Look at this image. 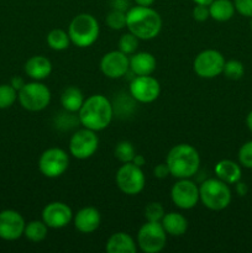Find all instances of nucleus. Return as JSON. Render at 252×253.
<instances>
[{
	"label": "nucleus",
	"mask_w": 252,
	"mask_h": 253,
	"mask_svg": "<svg viewBox=\"0 0 252 253\" xmlns=\"http://www.w3.org/2000/svg\"><path fill=\"white\" fill-rule=\"evenodd\" d=\"M113 116V103L103 94H93L86 98L78 111L79 124L95 132L105 130L110 125Z\"/></svg>",
	"instance_id": "nucleus-1"
},
{
	"label": "nucleus",
	"mask_w": 252,
	"mask_h": 253,
	"mask_svg": "<svg viewBox=\"0 0 252 253\" xmlns=\"http://www.w3.org/2000/svg\"><path fill=\"white\" fill-rule=\"evenodd\" d=\"M126 27L137 39L148 41L160 35L162 17L151 6L136 5L126 11Z\"/></svg>",
	"instance_id": "nucleus-2"
},
{
	"label": "nucleus",
	"mask_w": 252,
	"mask_h": 253,
	"mask_svg": "<svg viewBox=\"0 0 252 253\" xmlns=\"http://www.w3.org/2000/svg\"><path fill=\"white\" fill-rule=\"evenodd\" d=\"M166 163L172 177L177 179L193 178L199 170L200 155L189 143H179L170 148Z\"/></svg>",
	"instance_id": "nucleus-3"
},
{
	"label": "nucleus",
	"mask_w": 252,
	"mask_h": 253,
	"mask_svg": "<svg viewBox=\"0 0 252 253\" xmlns=\"http://www.w3.org/2000/svg\"><path fill=\"white\" fill-rule=\"evenodd\" d=\"M100 34V26L91 14L82 12L72 19L68 26V35L71 42L79 48H86L95 43Z\"/></svg>",
	"instance_id": "nucleus-4"
},
{
	"label": "nucleus",
	"mask_w": 252,
	"mask_h": 253,
	"mask_svg": "<svg viewBox=\"0 0 252 253\" xmlns=\"http://www.w3.org/2000/svg\"><path fill=\"white\" fill-rule=\"evenodd\" d=\"M199 197L203 205L212 211H221L226 209L232 199L229 184L219 178L205 179L199 187Z\"/></svg>",
	"instance_id": "nucleus-5"
},
{
	"label": "nucleus",
	"mask_w": 252,
	"mask_h": 253,
	"mask_svg": "<svg viewBox=\"0 0 252 253\" xmlns=\"http://www.w3.org/2000/svg\"><path fill=\"white\" fill-rule=\"evenodd\" d=\"M51 90L46 84L41 83V81L25 83V85L17 91V100L20 105L31 113L46 109L51 103Z\"/></svg>",
	"instance_id": "nucleus-6"
},
{
	"label": "nucleus",
	"mask_w": 252,
	"mask_h": 253,
	"mask_svg": "<svg viewBox=\"0 0 252 253\" xmlns=\"http://www.w3.org/2000/svg\"><path fill=\"white\" fill-rule=\"evenodd\" d=\"M116 185L126 195H137L146 185V177L142 168L135 163H123L116 172Z\"/></svg>",
	"instance_id": "nucleus-7"
},
{
	"label": "nucleus",
	"mask_w": 252,
	"mask_h": 253,
	"mask_svg": "<svg viewBox=\"0 0 252 253\" xmlns=\"http://www.w3.org/2000/svg\"><path fill=\"white\" fill-rule=\"evenodd\" d=\"M167 244V232L161 222L146 221L137 232V245L145 253H158Z\"/></svg>",
	"instance_id": "nucleus-8"
},
{
	"label": "nucleus",
	"mask_w": 252,
	"mask_h": 253,
	"mask_svg": "<svg viewBox=\"0 0 252 253\" xmlns=\"http://www.w3.org/2000/svg\"><path fill=\"white\" fill-rule=\"evenodd\" d=\"M225 62V57L217 49H204L195 57L193 69L200 78L212 79L222 74Z\"/></svg>",
	"instance_id": "nucleus-9"
},
{
	"label": "nucleus",
	"mask_w": 252,
	"mask_h": 253,
	"mask_svg": "<svg viewBox=\"0 0 252 253\" xmlns=\"http://www.w3.org/2000/svg\"><path fill=\"white\" fill-rule=\"evenodd\" d=\"M69 167V155L58 147L47 148L39 160V169L47 178H58L67 172Z\"/></svg>",
	"instance_id": "nucleus-10"
},
{
	"label": "nucleus",
	"mask_w": 252,
	"mask_h": 253,
	"mask_svg": "<svg viewBox=\"0 0 252 253\" xmlns=\"http://www.w3.org/2000/svg\"><path fill=\"white\" fill-rule=\"evenodd\" d=\"M99 147V137L95 131L81 128L72 135L69 140V153L77 160H88L93 157Z\"/></svg>",
	"instance_id": "nucleus-11"
},
{
	"label": "nucleus",
	"mask_w": 252,
	"mask_h": 253,
	"mask_svg": "<svg viewBox=\"0 0 252 253\" xmlns=\"http://www.w3.org/2000/svg\"><path fill=\"white\" fill-rule=\"evenodd\" d=\"M170 199L173 204L182 210H190L200 202L199 187L190 178L178 179L170 189Z\"/></svg>",
	"instance_id": "nucleus-12"
},
{
	"label": "nucleus",
	"mask_w": 252,
	"mask_h": 253,
	"mask_svg": "<svg viewBox=\"0 0 252 253\" xmlns=\"http://www.w3.org/2000/svg\"><path fill=\"white\" fill-rule=\"evenodd\" d=\"M130 96L141 104H150L157 100L161 94L160 82L152 76H136L128 86Z\"/></svg>",
	"instance_id": "nucleus-13"
},
{
	"label": "nucleus",
	"mask_w": 252,
	"mask_h": 253,
	"mask_svg": "<svg viewBox=\"0 0 252 253\" xmlns=\"http://www.w3.org/2000/svg\"><path fill=\"white\" fill-rule=\"evenodd\" d=\"M25 219L19 211L6 209L0 211V239L5 241H16L24 236Z\"/></svg>",
	"instance_id": "nucleus-14"
},
{
	"label": "nucleus",
	"mask_w": 252,
	"mask_h": 253,
	"mask_svg": "<svg viewBox=\"0 0 252 253\" xmlns=\"http://www.w3.org/2000/svg\"><path fill=\"white\" fill-rule=\"evenodd\" d=\"M100 71L110 79H119L130 71V58L121 51H110L100 61Z\"/></svg>",
	"instance_id": "nucleus-15"
},
{
	"label": "nucleus",
	"mask_w": 252,
	"mask_h": 253,
	"mask_svg": "<svg viewBox=\"0 0 252 253\" xmlns=\"http://www.w3.org/2000/svg\"><path fill=\"white\" fill-rule=\"evenodd\" d=\"M73 220V211L62 202H52L42 210V221L48 229H63Z\"/></svg>",
	"instance_id": "nucleus-16"
},
{
	"label": "nucleus",
	"mask_w": 252,
	"mask_h": 253,
	"mask_svg": "<svg viewBox=\"0 0 252 253\" xmlns=\"http://www.w3.org/2000/svg\"><path fill=\"white\" fill-rule=\"evenodd\" d=\"M101 222V215L94 207L82 208L73 216L74 227L81 234H93L99 229Z\"/></svg>",
	"instance_id": "nucleus-17"
},
{
	"label": "nucleus",
	"mask_w": 252,
	"mask_h": 253,
	"mask_svg": "<svg viewBox=\"0 0 252 253\" xmlns=\"http://www.w3.org/2000/svg\"><path fill=\"white\" fill-rule=\"evenodd\" d=\"M25 73L34 81H43L52 73V63L47 57L32 56L25 63Z\"/></svg>",
	"instance_id": "nucleus-18"
},
{
	"label": "nucleus",
	"mask_w": 252,
	"mask_h": 253,
	"mask_svg": "<svg viewBox=\"0 0 252 253\" xmlns=\"http://www.w3.org/2000/svg\"><path fill=\"white\" fill-rule=\"evenodd\" d=\"M157 61L150 52H135L131 54L130 71L136 76H151L156 71Z\"/></svg>",
	"instance_id": "nucleus-19"
},
{
	"label": "nucleus",
	"mask_w": 252,
	"mask_h": 253,
	"mask_svg": "<svg viewBox=\"0 0 252 253\" xmlns=\"http://www.w3.org/2000/svg\"><path fill=\"white\" fill-rule=\"evenodd\" d=\"M214 172L216 178L226 184H235L241 180L242 169L241 165L231 160H221L215 165Z\"/></svg>",
	"instance_id": "nucleus-20"
},
{
	"label": "nucleus",
	"mask_w": 252,
	"mask_h": 253,
	"mask_svg": "<svg viewBox=\"0 0 252 253\" xmlns=\"http://www.w3.org/2000/svg\"><path fill=\"white\" fill-rule=\"evenodd\" d=\"M108 253H136V242L132 236L126 232H115L106 241Z\"/></svg>",
	"instance_id": "nucleus-21"
},
{
	"label": "nucleus",
	"mask_w": 252,
	"mask_h": 253,
	"mask_svg": "<svg viewBox=\"0 0 252 253\" xmlns=\"http://www.w3.org/2000/svg\"><path fill=\"white\" fill-rule=\"evenodd\" d=\"M163 229L167 232V235L173 237H179L187 232L188 230V220L184 215L177 211H170L165 214V216L161 220Z\"/></svg>",
	"instance_id": "nucleus-22"
},
{
	"label": "nucleus",
	"mask_w": 252,
	"mask_h": 253,
	"mask_svg": "<svg viewBox=\"0 0 252 253\" xmlns=\"http://www.w3.org/2000/svg\"><path fill=\"white\" fill-rule=\"evenodd\" d=\"M84 100L83 93L77 86H67L61 94V105L67 113H78Z\"/></svg>",
	"instance_id": "nucleus-23"
},
{
	"label": "nucleus",
	"mask_w": 252,
	"mask_h": 253,
	"mask_svg": "<svg viewBox=\"0 0 252 253\" xmlns=\"http://www.w3.org/2000/svg\"><path fill=\"white\" fill-rule=\"evenodd\" d=\"M235 5L231 0H214L209 5L210 19L219 22H226L235 15Z\"/></svg>",
	"instance_id": "nucleus-24"
},
{
	"label": "nucleus",
	"mask_w": 252,
	"mask_h": 253,
	"mask_svg": "<svg viewBox=\"0 0 252 253\" xmlns=\"http://www.w3.org/2000/svg\"><path fill=\"white\" fill-rule=\"evenodd\" d=\"M48 234V226L42 220H32L25 225L24 236L31 242L43 241Z\"/></svg>",
	"instance_id": "nucleus-25"
},
{
	"label": "nucleus",
	"mask_w": 252,
	"mask_h": 253,
	"mask_svg": "<svg viewBox=\"0 0 252 253\" xmlns=\"http://www.w3.org/2000/svg\"><path fill=\"white\" fill-rule=\"evenodd\" d=\"M47 44L54 51H64L72 43L68 32L62 29H53L47 35Z\"/></svg>",
	"instance_id": "nucleus-26"
},
{
	"label": "nucleus",
	"mask_w": 252,
	"mask_h": 253,
	"mask_svg": "<svg viewBox=\"0 0 252 253\" xmlns=\"http://www.w3.org/2000/svg\"><path fill=\"white\" fill-rule=\"evenodd\" d=\"M114 155L115 158L121 163H128L132 162L133 157L136 155L135 147H133L132 143L130 141H120V142L116 145L115 151H114Z\"/></svg>",
	"instance_id": "nucleus-27"
},
{
	"label": "nucleus",
	"mask_w": 252,
	"mask_h": 253,
	"mask_svg": "<svg viewBox=\"0 0 252 253\" xmlns=\"http://www.w3.org/2000/svg\"><path fill=\"white\" fill-rule=\"evenodd\" d=\"M138 41H140V39H137L132 32H126V34H124L123 36L120 37V40H119V51L127 54V56L133 54L138 48Z\"/></svg>",
	"instance_id": "nucleus-28"
},
{
	"label": "nucleus",
	"mask_w": 252,
	"mask_h": 253,
	"mask_svg": "<svg viewBox=\"0 0 252 253\" xmlns=\"http://www.w3.org/2000/svg\"><path fill=\"white\" fill-rule=\"evenodd\" d=\"M222 74H224L227 79L239 81V79H241L242 77H244L245 67L244 64H242V62L237 61V59H230V61L225 62Z\"/></svg>",
	"instance_id": "nucleus-29"
},
{
	"label": "nucleus",
	"mask_w": 252,
	"mask_h": 253,
	"mask_svg": "<svg viewBox=\"0 0 252 253\" xmlns=\"http://www.w3.org/2000/svg\"><path fill=\"white\" fill-rule=\"evenodd\" d=\"M16 100V89L11 84H0V109H9Z\"/></svg>",
	"instance_id": "nucleus-30"
},
{
	"label": "nucleus",
	"mask_w": 252,
	"mask_h": 253,
	"mask_svg": "<svg viewBox=\"0 0 252 253\" xmlns=\"http://www.w3.org/2000/svg\"><path fill=\"white\" fill-rule=\"evenodd\" d=\"M106 25L110 27L111 30H123L126 27V11L123 10L113 9L108 15H106L105 19Z\"/></svg>",
	"instance_id": "nucleus-31"
},
{
	"label": "nucleus",
	"mask_w": 252,
	"mask_h": 253,
	"mask_svg": "<svg viewBox=\"0 0 252 253\" xmlns=\"http://www.w3.org/2000/svg\"><path fill=\"white\" fill-rule=\"evenodd\" d=\"M165 209H163L161 203H148L145 208V217L146 221H155L161 222L162 217L165 216Z\"/></svg>",
	"instance_id": "nucleus-32"
},
{
	"label": "nucleus",
	"mask_w": 252,
	"mask_h": 253,
	"mask_svg": "<svg viewBox=\"0 0 252 253\" xmlns=\"http://www.w3.org/2000/svg\"><path fill=\"white\" fill-rule=\"evenodd\" d=\"M239 162L242 167L252 169V140L247 141L239 150Z\"/></svg>",
	"instance_id": "nucleus-33"
},
{
	"label": "nucleus",
	"mask_w": 252,
	"mask_h": 253,
	"mask_svg": "<svg viewBox=\"0 0 252 253\" xmlns=\"http://www.w3.org/2000/svg\"><path fill=\"white\" fill-rule=\"evenodd\" d=\"M235 10L245 17H252V0H234Z\"/></svg>",
	"instance_id": "nucleus-34"
},
{
	"label": "nucleus",
	"mask_w": 252,
	"mask_h": 253,
	"mask_svg": "<svg viewBox=\"0 0 252 253\" xmlns=\"http://www.w3.org/2000/svg\"><path fill=\"white\" fill-rule=\"evenodd\" d=\"M193 19L195 21L204 22L208 19H210V12H209V6L208 5H202V4H195V6L193 7Z\"/></svg>",
	"instance_id": "nucleus-35"
},
{
	"label": "nucleus",
	"mask_w": 252,
	"mask_h": 253,
	"mask_svg": "<svg viewBox=\"0 0 252 253\" xmlns=\"http://www.w3.org/2000/svg\"><path fill=\"white\" fill-rule=\"evenodd\" d=\"M153 174L158 179H165L168 175H170L167 163H160V165L156 166L155 169H153Z\"/></svg>",
	"instance_id": "nucleus-36"
},
{
	"label": "nucleus",
	"mask_w": 252,
	"mask_h": 253,
	"mask_svg": "<svg viewBox=\"0 0 252 253\" xmlns=\"http://www.w3.org/2000/svg\"><path fill=\"white\" fill-rule=\"evenodd\" d=\"M235 190H236V193L240 197H245L247 194V192H249V187H247L246 183L239 180L237 183H235Z\"/></svg>",
	"instance_id": "nucleus-37"
},
{
	"label": "nucleus",
	"mask_w": 252,
	"mask_h": 253,
	"mask_svg": "<svg viewBox=\"0 0 252 253\" xmlns=\"http://www.w3.org/2000/svg\"><path fill=\"white\" fill-rule=\"evenodd\" d=\"M10 84H11V85L19 91L20 89L25 85V81L21 78V77H14V78L11 79V82H10Z\"/></svg>",
	"instance_id": "nucleus-38"
},
{
	"label": "nucleus",
	"mask_w": 252,
	"mask_h": 253,
	"mask_svg": "<svg viewBox=\"0 0 252 253\" xmlns=\"http://www.w3.org/2000/svg\"><path fill=\"white\" fill-rule=\"evenodd\" d=\"M132 163H135L136 166H138V167L142 168V166L146 163V158L143 157L142 155H135V157H133V160H132Z\"/></svg>",
	"instance_id": "nucleus-39"
},
{
	"label": "nucleus",
	"mask_w": 252,
	"mask_h": 253,
	"mask_svg": "<svg viewBox=\"0 0 252 253\" xmlns=\"http://www.w3.org/2000/svg\"><path fill=\"white\" fill-rule=\"evenodd\" d=\"M133 1L136 2V5H140V6H152L155 0H133Z\"/></svg>",
	"instance_id": "nucleus-40"
},
{
	"label": "nucleus",
	"mask_w": 252,
	"mask_h": 253,
	"mask_svg": "<svg viewBox=\"0 0 252 253\" xmlns=\"http://www.w3.org/2000/svg\"><path fill=\"white\" fill-rule=\"evenodd\" d=\"M246 125H247V127H249V130L252 132V110L250 111L249 114H247V116H246Z\"/></svg>",
	"instance_id": "nucleus-41"
},
{
	"label": "nucleus",
	"mask_w": 252,
	"mask_h": 253,
	"mask_svg": "<svg viewBox=\"0 0 252 253\" xmlns=\"http://www.w3.org/2000/svg\"><path fill=\"white\" fill-rule=\"evenodd\" d=\"M193 1L195 2V4H202V5H208L209 6L210 4H211L214 0H193Z\"/></svg>",
	"instance_id": "nucleus-42"
},
{
	"label": "nucleus",
	"mask_w": 252,
	"mask_h": 253,
	"mask_svg": "<svg viewBox=\"0 0 252 253\" xmlns=\"http://www.w3.org/2000/svg\"><path fill=\"white\" fill-rule=\"evenodd\" d=\"M250 25H251V30H252V17H251V24H250Z\"/></svg>",
	"instance_id": "nucleus-43"
}]
</instances>
